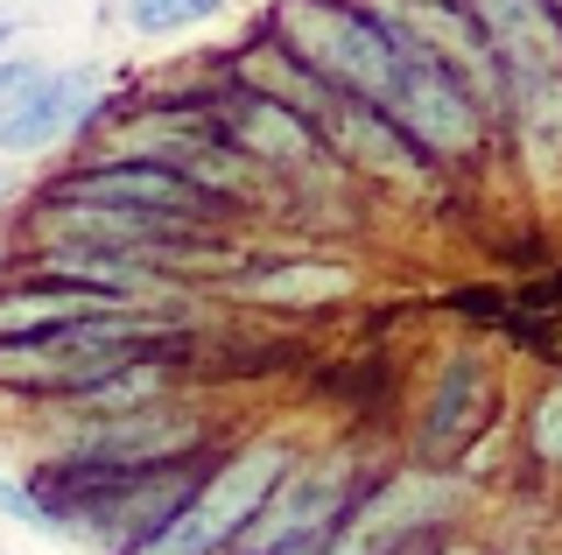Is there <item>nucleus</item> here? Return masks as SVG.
I'll use <instances>...</instances> for the list:
<instances>
[{
    "label": "nucleus",
    "mask_w": 562,
    "mask_h": 555,
    "mask_svg": "<svg viewBox=\"0 0 562 555\" xmlns=\"http://www.w3.org/2000/svg\"><path fill=\"white\" fill-rule=\"evenodd\" d=\"M190 344L183 317H169V303L155 309H113V317H85L64 331H35V338H0V394L8 401H78V394L105 387L120 373L140 366H169L183 373Z\"/></svg>",
    "instance_id": "obj_1"
},
{
    "label": "nucleus",
    "mask_w": 562,
    "mask_h": 555,
    "mask_svg": "<svg viewBox=\"0 0 562 555\" xmlns=\"http://www.w3.org/2000/svg\"><path fill=\"white\" fill-rule=\"evenodd\" d=\"M260 36L274 49H289L295 64L330 84L338 99H359V106L386 113L401 78V49L380 36L373 14H359L351 0H268L260 14Z\"/></svg>",
    "instance_id": "obj_2"
},
{
    "label": "nucleus",
    "mask_w": 562,
    "mask_h": 555,
    "mask_svg": "<svg viewBox=\"0 0 562 555\" xmlns=\"http://www.w3.org/2000/svg\"><path fill=\"white\" fill-rule=\"evenodd\" d=\"M295 457H303V443H295L289 429H254V437H239L233 450H218V457L204 464L198 492L183 499V513L169 520V534L148 555H225L254 528V513L268 507V492L289 478Z\"/></svg>",
    "instance_id": "obj_3"
},
{
    "label": "nucleus",
    "mask_w": 562,
    "mask_h": 555,
    "mask_svg": "<svg viewBox=\"0 0 562 555\" xmlns=\"http://www.w3.org/2000/svg\"><path fill=\"white\" fill-rule=\"evenodd\" d=\"M211 450V429L190 401H155L140 415H120V422H78L70 437L35 464V478L57 485H105V478H134V472H169V464H190Z\"/></svg>",
    "instance_id": "obj_4"
},
{
    "label": "nucleus",
    "mask_w": 562,
    "mask_h": 555,
    "mask_svg": "<svg viewBox=\"0 0 562 555\" xmlns=\"http://www.w3.org/2000/svg\"><path fill=\"white\" fill-rule=\"evenodd\" d=\"M394 49H401V78H394V99H386V120L401 127V141H408L436 177H457V169L485 162V148L499 141V134H492V106L450 71V64L422 57L408 43H394Z\"/></svg>",
    "instance_id": "obj_5"
},
{
    "label": "nucleus",
    "mask_w": 562,
    "mask_h": 555,
    "mask_svg": "<svg viewBox=\"0 0 562 555\" xmlns=\"http://www.w3.org/2000/svg\"><path fill=\"white\" fill-rule=\"evenodd\" d=\"M35 204H120V212H155V218H183L225 233V204H211L190 177H176L155 155H78L70 169L43 183Z\"/></svg>",
    "instance_id": "obj_6"
},
{
    "label": "nucleus",
    "mask_w": 562,
    "mask_h": 555,
    "mask_svg": "<svg viewBox=\"0 0 562 555\" xmlns=\"http://www.w3.org/2000/svg\"><path fill=\"white\" fill-rule=\"evenodd\" d=\"M113 106L99 64H57L43 78H29L22 92L0 106V155H35V148H57V141H85L99 127V113Z\"/></svg>",
    "instance_id": "obj_7"
},
{
    "label": "nucleus",
    "mask_w": 562,
    "mask_h": 555,
    "mask_svg": "<svg viewBox=\"0 0 562 555\" xmlns=\"http://www.w3.org/2000/svg\"><path fill=\"white\" fill-rule=\"evenodd\" d=\"M324 155L338 162V177H366V183H394V190H422V183H443L422 155L401 141V127L359 99H330L324 113L310 120Z\"/></svg>",
    "instance_id": "obj_8"
},
{
    "label": "nucleus",
    "mask_w": 562,
    "mask_h": 555,
    "mask_svg": "<svg viewBox=\"0 0 562 555\" xmlns=\"http://www.w3.org/2000/svg\"><path fill=\"white\" fill-rule=\"evenodd\" d=\"M492 408H499V380H492L479 359H443L429 401L415 415V457L429 464V472H450V464L492 429Z\"/></svg>",
    "instance_id": "obj_9"
},
{
    "label": "nucleus",
    "mask_w": 562,
    "mask_h": 555,
    "mask_svg": "<svg viewBox=\"0 0 562 555\" xmlns=\"http://www.w3.org/2000/svg\"><path fill=\"white\" fill-rule=\"evenodd\" d=\"M492 134L499 148H514L527 183L562 190V78H506Z\"/></svg>",
    "instance_id": "obj_10"
},
{
    "label": "nucleus",
    "mask_w": 562,
    "mask_h": 555,
    "mask_svg": "<svg viewBox=\"0 0 562 555\" xmlns=\"http://www.w3.org/2000/svg\"><path fill=\"white\" fill-rule=\"evenodd\" d=\"M464 14L479 22V36L506 78H562V22L549 0H464Z\"/></svg>",
    "instance_id": "obj_11"
},
{
    "label": "nucleus",
    "mask_w": 562,
    "mask_h": 555,
    "mask_svg": "<svg viewBox=\"0 0 562 555\" xmlns=\"http://www.w3.org/2000/svg\"><path fill=\"white\" fill-rule=\"evenodd\" d=\"M233 8V0H127V29L134 36H190V29L218 22V14Z\"/></svg>",
    "instance_id": "obj_12"
},
{
    "label": "nucleus",
    "mask_w": 562,
    "mask_h": 555,
    "mask_svg": "<svg viewBox=\"0 0 562 555\" xmlns=\"http://www.w3.org/2000/svg\"><path fill=\"white\" fill-rule=\"evenodd\" d=\"M527 450H535L541 464H562V387H549L527 415Z\"/></svg>",
    "instance_id": "obj_13"
},
{
    "label": "nucleus",
    "mask_w": 562,
    "mask_h": 555,
    "mask_svg": "<svg viewBox=\"0 0 562 555\" xmlns=\"http://www.w3.org/2000/svg\"><path fill=\"white\" fill-rule=\"evenodd\" d=\"M0 513H8V520H29V528H43V534H49V507L35 499V485H29V478H0Z\"/></svg>",
    "instance_id": "obj_14"
},
{
    "label": "nucleus",
    "mask_w": 562,
    "mask_h": 555,
    "mask_svg": "<svg viewBox=\"0 0 562 555\" xmlns=\"http://www.w3.org/2000/svg\"><path fill=\"white\" fill-rule=\"evenodd\" d=\"M436 555H506V548L485 542V534H471V528H450L443 542H436Z\"/></svg>",
    "instance_id": "obj_15"
},
{
    "label": "nucleus",
    "mask_w": 562,
    "mask_h": 555,
    "mask_svg": "<svg viewBox=\"0 0 562 555\" xmlns=\"http://www.w3.org/2000/svg\"><path fill=\"white\" fill-rule=\"evenodd\" d=\"M436 542H443V534H415V542H401V548H386V555H436Z\"/></svg>",
    "instance_id": "obj_16"
},
{
    "label": "nucleus",
    "mask_w": 562,
    "mask_h": 555,
    "mask_svg": "<svg viewBox=\"0 0 562 555\" xmlns=\"http://www.w3.org/2000/svg\"><path fill=\"white\" fill-rule=\"evenodd\" d=\"M8 43H14V22H8V14H0V57H8Z\"/></svg>",
    "instance_id": "obj_17"
},
{
    "label": "nucleus",
    "mask_w": 562,
    "mask_h": 555,
    "mask_svg": "<svg viewBox=\"0 0 562 555\" xmlns=\"http://www.w3.org/2000/svg\"><path fill=\"white\" fill-rule=\"evenodd\" d=\"M274 555H324V548H316V542H310V548H274Z\"/></svg>",
    "instance_id": "obj_18"
},
{
    "label": "nucleus",
    "mask_w": 562,
    "mask_h": 555,
    "mask_svg": "<svg viewBox=\"0 0 562 555\" xmlns=\"http://www.w3.org/2000/svg\"><path fill=\"white\" fill-rule=\"evenodd\" d=\"M549 14H555V22H562V0H549Z\"/></svg>",
    "instance_id": "obj_19"
}]
</instances>
